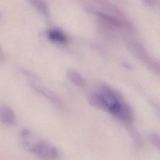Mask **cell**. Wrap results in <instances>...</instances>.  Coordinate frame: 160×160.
<instances>
[{"instance_id": "3", "label": "cell", "mask_w": 160, "mask_h": 160, "mask_svg": "<svg viewBox=\"0 0 160 160\" xmlns=\"http://www.w3.org/2000/svg\"><path fill=\"white\" fill-rule=\"evenodd\" d=\"M0 120L5 125H13L16 121L15 112L8 106H0Z\"/></svg>"}, {"instance_id": "7", "label": "cell", "mask_w": 160, "mask_h": 160, "mask_svg": "<svg viewBox=\"0 0 160 160\" xmlns=\"http://www.w3.org/2000/svg\"><path fill=\"white\" fill-rule=\"evenodd\" d=\"M145 4L149 6H155L158 3V0H141Z\"/></svg>"}, {"instance_id": "9", "label": "cell", "mask_w": 160, "mask_h": 160, "mask_svg": "<svg viewBox=\"0 0 160 160\" xmlns=\"http://www.w3.org/2000/svg\"><path fill=\"white\" fill-rule=\"evenodd\" d=\"M1 15H1V13H0V17H1Z\"/></svg>"}, {"instance_id": "8", "label": "cell", "mask_w": 160, "mask_h": 160, "mask_svg": "<svg viewBox=\"0 0 160 160\" xmlns=\"http://www.w3.org/2000/svg\"><path fill=\"white\" fill-rule=\"evenodd\" d=\"M4 59V54L2 48L0 45V62H2Z\"/></svg>"}, {"instance_id": "1", "label": "cell", "mask_w": 160, "mask_h": 160, "mask_svg": "<svg viewBox=\"0 0 160 160\" xmlns=\"http://www.w3.org/2000/svg\"><path fill=\"white\" fill-rule=\"evenodd\" d=\"M89 99L96 107L108 111L121 120L129 121L131 119L132 114L129 107L120 96L110 88L102 86L91 94Z\"/></svg>"}, {"instance_id": "5", "label": "cell", "mask_w": 160, "mask_h": 160, "mask_svg": "<svg viewBox=\"0 0 160 160\" xmlns=\"http://www.w3.org/2000/svg\"><path fill=\"white\" fill-rule=\"evenodd\" d=\"M30 2L35 8L42 14L46 15L49 13L48 7L44 0H30Z\"/></svg>"}, {"instance_id": "6", "label": "cell", "mask_w": 160, "mask_h": 160, "mask_svg": "<svg viewBox=\"0 0 160 160\" xmlns=\"http://www.w3.org/2000/svg\"><path fill=\"white\" fill-rule=\"evenodd\" d=\"M68 74L69 78L73 82L79 86H82L83 84V81L78 74L74 71H71L69 72Z\"/></svg>"}, {"instance_id": "4", "label": "cell", "mask_w": 160, "mask_h": 160, "mask_svg": "<svg viewBox=\"0 0 160 160\" xmlns=\"http://www.w3.org/2000/svg\"><path fill=\"white\" fill-rule=\"evenodd\" d=\"M49 39L57 44L64 45L66 44L68 41L67 37L62 31L57 29H51L48 33Z\"/></svg>"}, {"instance_id": "2", "label": "cell", "mask_w": 160, "mask_h": 160, "mask_svg": "<svg viewBox=\"0 0 160 160\" xmlns=\"http://www.w3.org/2000/svg\"><path fill=\"white\" fill-rule=\"evenodd\" d=\"M27 147L30 152L40 157L48 158L54 157L56 155V151L54 148L44 142H39Z\"/></svg>"}]
</instances>
